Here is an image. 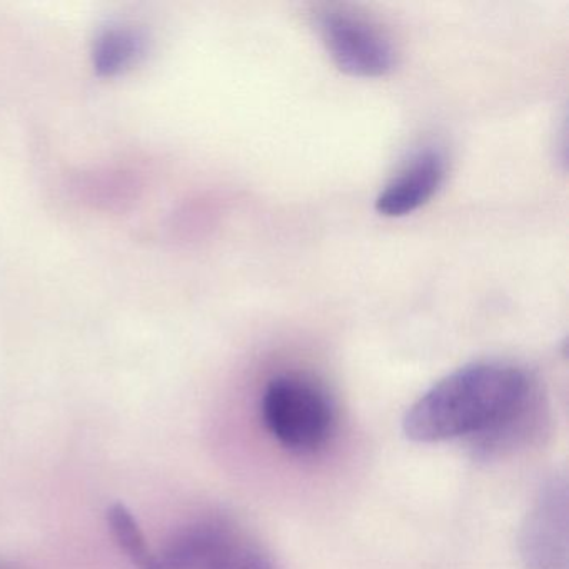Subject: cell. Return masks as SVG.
<instances>
[{
    "label": "cell",
    "mask_w": 569,
    "mask_h": 569,
    "mask_svg": "<svg viewBox=\"0 0 569 569\" xmlns=\"http://www.w3.org/2000/svg\"><path fill=\"white\" fill-rule=\"evenodd\" d=\"M236 542L228 522L201 519L179 529L158 558L162 569H218Z\"/></svg>",
    "instance_id": "cell-6"
},
{
    "label": "cell",
    "mask_w": 569,
    "mask_h": 569,
    "mask_svg": "<svg viewBox=\"0 0 569 569\" xmlns=\"http://www.w3.org/2000/svg\"><path fill=\"white\" fill-rule=\"evenodd\" d=\"M316 28L332 62L355 78H385L398 62L391 38L366 16L341 6L322 8Z\"/></svg>",
    "instance_id": "cell-3"
},
{
    "label": "cell",
    "mask_w": 569,
    "mask_h": 569,
    "mask_svg": "<svg viewBox=\"0 0 569 569\" xmlns=\"http://www.w3.org/2000/svg\"><path fill=\"white\" fill-rule=\"evenodd\" d=\"M148 38L134 26H111L99 32L92 46V66L99 78H118L146 54Z\"/></svg>",
    "instance_id": "cell-7"
},
{
    "label": "cell",
    "mask_w": 569,
    "mask_h": 569,
    "mask_svg": "<svg viewBox=\"0 0 569 569\" xmlns=\"http://www.w3.org/2000/svg\"><path fill=\"white\" fill-rule=\"evenodd\" d=\"M519 552L528 569H568V485L546 481L526 516Z\"/></svg>",
    "instance_id": "cell-4"
},
{
    "label": "cell",
    "mask_w": 569,
    "mask_h": 569,
    "mask_svg": "<svg viewBox=\"0 0 569 569\" xmlns=\"http://www.w3.org/2000/svg\"><path fill=\"white\" fill-rule=\"evenodd\" d=\"M261 418L269 435L288 451L312 455L325 448L336 428V409L318 382L281 375L266 385Z\"/></svg>",
    "instance_id": "cell-2"
},
{
    "label": "cell",
    "mask_w": 569,
    "mask_h": 569,
    "mask_svg": "<svg viewBox=\"0 0 569 569\" xmlns=\"http://www.w3.org/2000/svg\"><path fill=\"white\" fill-rule=\"evenodd\" d=\"M218 569H279L261 549L246 542H236Z\"/></svg>",
    "instance_id": "cell-9"
},
{
    "label": "cell",
    "mask_w": 569,
    "mask_h": 569,
    "mask_svg": "<svg viewBox=\"0 0 569 569\" xmlns=\"http://www.w3.org/2000/svg\"><path fill=\"white\" fill-rule=\"evenodd\" d=\"M548 415L531 372L505 361L459 368L425 392L402 419L411 441L468 439L478 458L492 459L529 445Z\"/></svg>",
    "instance_id": "cell-1"
},
{
    "label": "cell",
    "mask_w": 569,
    "mask_h": 569,
    "mask_svg": "<svg viewBox=\"0 0 569 569\" xmlns=\"http://www.w3.org/2000/svg\"><path fill=\"white\" fill-rule=\"evenodd\" d=\"M108 522L119 548L126 552L136 568L162 569L158 555L149 549L138 521L124 505L118 502L108 509Z\"/></svg>",
    "instance_id": "cell-8"
},
{
    "label": "cell",
    "mask_w": 569,
    "mask_h": 569,
    "mask_svg": "<svg viewBox=\"0 0 569 569\" xmlns=\"http://www.w3.org/2000/svg\"><path fill=\"white\" fill-rule=\"evenodd\" d=\"M446 172L448 158L439 146L419 149L381 189L376 211L385 218H402L418 211L441 188Z\"/></svg>",
    "instance_id": "cell-5"
}]
</instances>
